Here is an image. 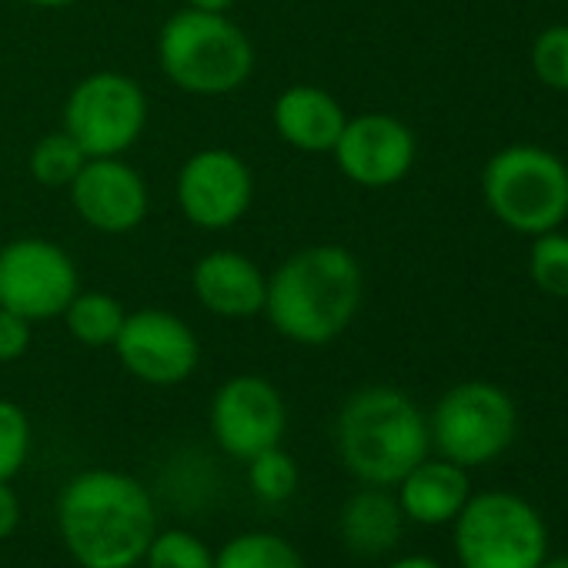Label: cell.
I'll list each match as a JSON object with an SVG mask.
<instances>
[{
    "mask_svg": "<svg viewBox=\"0 0 568 568\" xmlns=\"http://www.w3.org/2000/svg\"><path fill=\"white\" fill-rule=\"evenodd\" d=\"M471 495L468 475L462 465L448 458H422L398 481V505L408 521L418 525H445L465 508Z\"/></svg>",
    "mask_w": 568,
    "mask_h": 568,
    "instance_id": "e0dca14e",
    "label": "cell"
},
{
    "mask_svg": "<svg viewBox=\"0 0 568 568\" xmlns=\"http://www.w3.org/2000/svg\"><path fill=\"white\" fill-rule=\"evenodd\" d=\"M531 71L545 88L568 94V24L545 28L535 38V44H531Z\"/></svg>",
    "mask_w": 568,
    "mask_h": 568,
    "instance_id": "484cf974",
    "label": "cell"
},
{
    "mask_svg": "<svg viewBox=\"0 0 568 568\" xmlns=\"http://www.w3.org/2000/svg\"><path fill=\"white\" fill-rule=\"evenodd\" d=\"M211 435L221 452L237 462L281 445L288 428V408L281 392L261 375H234L211 398Z\"/></svg>",
    "mask_w": 568,
    "mask_h": 568,
    "instance_id": "7c38bea8",
    "label": "cell"
},
{
    "mask_svg": "<svg viewBox=\"0 0 568 568\" xmlns=\"http://www.w3.org/2000/svg\"><path fill=\"white\" fill-rule=\"evenodd\" d=\"M68 194L74 214L101 234L134 231L151 207L148 181L124 158H88Z\"/></svg>",
    "mask_w": 568,
    "mask_h": 568,
    "instance_id": "5bb4252c",
    "label": "cell"
},
{
    "mask_svg": "<svg viewBox=\"0 0 568 568\" xmlns=\"http://www.w3.org/2000/svg\"><path fill=\"white\" fill-rule=\"evenodd\" d=\"M148 128V94L121 71L81 78L64 101V131L88 158H124Z\"/></svg>",
    "mask_w": 568,
    "mask_h": 568,
    "instance_id": "52a82bcc",
    "label": "cell"
},
{
    "mask_svg": "<svg viewBox=\"0 0 568 568\" xmlns=\"http://www.w3.org/2000/svg\"><path fill=\"white\" fill-rule=\"evenodd\" d=\"M88 154L78 148V141L68 131L44 134L31 154H28V171L41 187H71L78 171L84 168Z\"/></svg>",
    "mask_w": 568,
    "mask_h": 568,
    "instance_id": "44dd1931",
    "label": "cell"
},
{
    "mask_svg": "<svg viewBox=\"0 0 568 568\" xmlns=\"http://www.w3.org/2000/svg\"><path fill=\"white\" fill-rule=\"evenodd\" d=\"M148 568H214V551L204 538L184 528H164L144 551Z\"/></svg>",
    "mask_w": 568,
    "mask_h": 568,
    "instance_id": "cb8c5ba5",
    "label": "cell"
},
{
    "mask_svg": "<svg viewBox=\"0 0 568 568\" xmlns=\"http://www.w3.org/2000/svg\"><path fill=\"white\" fill-rule=\"evenodd\" d=\"M24 4L38 8V11H64V8H74L78 0H24Z\"/></svg>",
    "mask_w": 568,
    "mask_h": 568,
    "instance_id": "4dcf8cb0",
    "label": "cell"
},
{
    "mask_svg": "<svg viewBox=\"0 0 568 568\" xmlns=\"http://www.w3.org/2000/svg\"><path fill=\"white\" fill-rule=\"evenodd\" d=\"M174 197L187 224L201 231H227L251 211L254 174L241 154L204 148L181 164Z\"/></svg>",
    "mask_w": 568,
    "mask_h": 568,
    "instance_id": "8fae6325",
    "label": "cell"
},
{
    "mask_svg": "<svg viewBox=\"0 0 568 568\" xmlns=\"http://www.w3.org/2000/svg\"><path fill=\"white\" fill-rule=\"evenodd\" d=\"M298 462L281 445L247 458V485L264 505H281L298 491Z\"/></svg>",
    "mask_w": 568,
    "mask_h": 568,
    "instance_id": "7402d4cb",
    "label": "cell"
},
{
    "mask_svg": "<svg viewBox=\"0 0 568 568\" xmlns=\"http://www.w3.org/2000/svg\"><path fill=\"white\" fill-rule=\"evenodd\" d=\"M277 138L302 154H332L345 131V108L335 94L318 84H292L284 88L271 111Z\"/></svg>",
    "mask_w": 568,
    "mask_h": 568,
    "instance_id": "2e32d148",
    "label": "cell"
},
{
    "mask_svg": "<svg viewBox=\"0 0 568 568\" xmlns=\"http://www.w3.org/2000/svg\"><path fill=\"white\" fill-rule=\"evenodd\" d=\"M528 271L538 292H545L548 298H568V234H561L558 227L535 234Z\"/></svg>",
    "mask_w": 568,
    "mask_h": 568,
    "instance_id": "603a6c76",
    "label": "cell"
},
{
    "mask_svg": "<svg viewBox=\"0 0 568 568\" xmlns=\"http://www.w3.org/2000/svg\"><path fill=\"white\" fill-rule=\"evenodd\" d=\"M191 292L214 318H254L264 312L267 274L241 251H207L191 271Z\"/></svg>",
    "mask_w": 568,
    "mask_h": 568,
    "instance_id": "9a60e30c",
    "label": "cell"
},
{
    "mask_svg": "<svg viewBox=\"0 0 568 568\" xmlns=\"http://www.w3.org/2000/svg\"><path fill=\"white\" fill-rule=\"evenodd\" d=\"M538 568H568V555H558V558H545Z\"/></svg>",
    "mask_w": 568,
    "mask_h": 568,
    "instance_id": "1f68e13d",
    "label": "cell"
},
{
    "mask_svg": "<svg viewBox=\"0 0 568 568\" xmlns=\"http://www.w3.org/2000/svg\"><path fill=\"white\" fill-rule=\"evenodd\" d=\"M34 342V322L0 308V365L21 362L31 352Z\"/></svg>",
    "mask_w": 568,
    "mask_h": 568,
    "instance_id": "4316f807",
    "label": "cell"
},
{
    "mask_svg": "<svg viewBox=\"0 0 568 568\" xmlns=\"http://www.w3.org/2000/svg\"><path fill=\"white\" fill-rule=\"evenodd\" d=\"M405 511L395 495L382 485H368L358 495H352L338 515V535L352 555L378 558L392 551L402 538Z\"/></svg>",
    "mask_w": 568,
    "mask_h": 568,
    "instance_id": "ac0fdd59",
    "label": "cell"
},
{
    "mask_svg": "<svg viewBox=\"0 0 568 568\" xmlns=\"http://www.w3.org/2000/svg\"><path fill=\"white\" fill-rule=\"evenodd\" d=\"M21 525V498L11 481H0V541L11 538Z\"/></svg>",
    "mask_w": 568,
    "mask_h": 568,
    "instance_id": "83f0119b",
    "label": "cell"
},
{
    "mask_svg": "<svg viewBox=\"0 0 568 568\" xmlns=\"http://www.w3.org/2000/svg\"><path fill=\"white\" fill-rule=\"evenodd\" d=\"M515 422V405L498 385L462 382L438 398L428 435L442 458L475 468L488 465L511 445Z\"/></svg>",
    "mask_w": 568,
    "mask_h": 568,
    "instance_id": "ba28073f",
    "label": "cell"
},
{
    "mask_svg": "<svg viewBox=\"0 0 568 568\" xmlns=\"http://www.w3.org/2000/svg\"><path fill=\"white\" fill-rule=\"evenodd\" d=\"M365 302V271L345 244H308L267 274L264 318L295 345L322 348L342 338Z\"/></svg>",
    "mask_w": 568,
    "mask_h": 568,
    "instance_id": "6da1fadb",
    "label": "cell"
},
{
    "mask_svg": "<svg viewBox=\"0 0 568 568\" xmlns=\"http://www.w3.org/2000/svg\"><path fill=\"white\" fill-rule=\"evenodd\" d=\"M338 171L358 187H392L398 184L418 154L415 134L405 121L372 111L345 121L338 144L332 148Z\"/></svg>",
    "mask_w": 568,
    "mask_h": 568,
    "instance_id": "4fadbf2b",
    "label": "cell"
},
{
    "mask_svg": "<svg viewBox=\"0 0 568 568\" xmlns=\"http://www.w3.org/2000/svg\"><path fill=\"white\" fill-rule=\"evenodd\" d=\"M481 194L505 227L535 237L568 217V168L545 148L511 144L488 158Z\"/></svg>",
    "mask_w": 568,
    "mask_h": 568,
    "instance_id": "5b68a950",
    "label": "cell"
},
{
    "mask_svg": "<svg viewBox=\"0 0 568 568\" xmlns=\"http://www.w3.org/2000/svg\"><path fill=\"white\" fill-rule=\"evenodd\" d=\"M64 325L71 332V338L84 348H111L128 312L124 305L108 295V292H78L71 298V305L64 308Z\"/></svg>",
    "mask_w": 568,
    "mask_h": 568,
    "instance_id": "d6986e66",
    "label": "cell"
},
{
    "mask_svg": "<svg viewBox=\"0 0 568 568\" xmlns=\"http://www.w3.org/2000/svg\"><path fill=\"white\" fill-rule=\"evenodd\" d=\"M214 568H305V558L274 531H241L214 551Z\"/></svg>",
    "mask_w": 568,
    "mask_h": 568,
    "instance_id": "ffe728a7",
    "label": "cell"
},
{
    "mask_svg": "<svg viewBox=\"0 0 568 568\" xmlns=\"http://www.w3.org/2000/svg\"><path fill=\"white\" fill-rule=\"evenodd\" d=\"M111 348L131 378L154 388H174L187 382L201 362V345L191 325L164 308L128 312Z\"/></svg>",
    "mask_w": 568,
    "mask_h": 568,
    "instance_id": "30bf717a",
    "label": "cell"
},
{
    "mask_svg": "<svg viewBox=\"0 0 568 568\" xmlns=\"http://www.w3.org/2000/svg\"><path fill=\"white\" fill-rule=\"evenodd\" d=\"M388 568H442L435 558H425V555H405V558H395Z\"/></svg>",
    "mask_w": 568,
    "mask_h": 568,
    "instance_id": "f546056e",
    "label": "cell"
},
{
    "mask_svg": "<svg viewBox=\"0 0 568 568\" xmlns=\"http://www.w3.org/2000/svg\"><path fill=\"white\" fill-rule=\"evenodd\" d=\"M187 8L194 11H211V14H231V8L237 4V0H184Z\"/></svg>",
    "mask_w": 568,
    "mask_h": 568,
    "instance_id": "f1b7e54d",
    "label": "cell"
},
{
    "mask_svg": "<svg viewBox=\"0 0 568 568\" xmlns=\"http://www.w3.org/2000/svg\"><path fill=\"white\" fill-rule=\"evenodd\" d=\"M58 531L81 568H134L158 535L154 498L124 471H81L58 498Z\"/></svg>",
    "mask_w": 568,
    "mask_h": 568,
    "instance_id": "7a4b0ae2",
    "label": "cell"
},
{
    "mask_svg": "<svg viewBox=\"0 0 568 568\" xmlns=\"http://www.w3.org/2000/svg\"><path fill=\"white\" fill-rule=\"evenodd\" d=\"M31 458V418L21 405L0 398V481H14Z\"/></svg>",
    "mask_w": 568,
    "mask_h": 568,
    "instance_id": "d4e9b609",
    "label": "cell"
},
{
    "mask_svg": "<svg viewBox=\"0 0 568 568\" xmlns=\"http://www.w3.org/2000/svg\"><path fill=\"white\" fill-rule=\"evenodd\" d=\"M548 551L541 515L511 491L468 495L455 515V555L462 568H538Z\"/></svg>",
    "mask_w": 568,
    "mask_h": 568,
    "instance_id": "8992f818",
    "label": "cell"
},
{
    "mask_svg": "<svg viewBox=\"0 0 568 568\" xmlns=\"http://www.w3.org/2000/svg\"><path fill=\"white\" fill-rule=\"evenodd\" d=\"M81 292L74 257L48 237H14L0 247V308L28 322L61 318Z\"/></svg>",
    "mask_w": 568,
    "mask_h": 568,
    "instance_id": "9c48e42d",
    "label": "cell"
},
{
    "mask_svg": "<svg viewBox=\"0 0 568 568\" xmlns=\"http://www.w3.org/2000/svg\"><path fill=\"white\" fill-rule=\"evenodd\" d=\"M158 64L178 91L224 98L251 81L254 44L227 14L184 8L161 24Z\"/></svg>",
    "mask_w": 568,
    "mask_h": 568,
    "instance_id": "277c9868",
    "label": "cell"
},
{
    "mask_svg": "<svg viewBox=\"0 0 568 568\" xmlns=\"http://www.w3.org/2000/svg\"><path fill=\"white\" fill-rule=\"evenodd\" d=\"M342 465L365 485L392 488L422 458H428L432 435L418 405L388 385L355 392L335 425Z\"/></svg>",
    "mask_w": 568,
    "mask_h": 568,
    "instance_id": "3957f363",
    "label": "cell"
}]
</instances>
